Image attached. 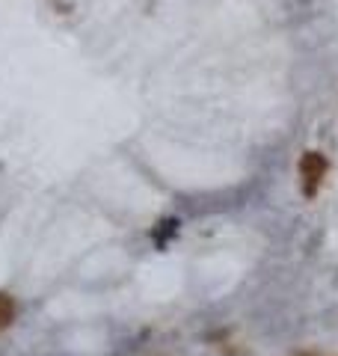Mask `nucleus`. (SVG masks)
Instances as JSON below:
<instances>
[{"mask_svg":"<svg viewBox=\"0 0 338 356\" xmlns=\"http://www.w3.org/2000/svg\"><path fill=\"white\" fill-rule=\"evenodd\" d=\"M13 321V303L6 297H0V327H6Z\"/></svg>","mask_w":338,"mask_h":356,"instance_id":"1","label":"nucleus"}]
</instances>
